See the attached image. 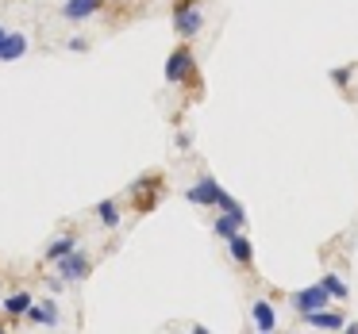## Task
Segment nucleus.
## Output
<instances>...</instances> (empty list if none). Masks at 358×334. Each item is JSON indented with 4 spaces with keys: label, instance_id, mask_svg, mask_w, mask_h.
Instances as JSON below:
<instances>
[{
    "label": "nucleus",
    "instance_id": "obj_9",
    "mask_svg": "<svg viewBox=\"0 0 358 334\" xmlns=\"http://www.w3.org/2000/svg\"><path fill=\"white\" fill-rule=\"evenodd\" d=\"M96 4H101V0H66L62 16H66V20H89V16L96 12Z\"/></svg>",
    "mask_w": 358,
    "mask_h": 334
},
{
    "label": "nucleus",
    "instance_id": "obj_14",
    "mask_svg": "<svg viewBox=\"0 0 358 334\" xmlns=\"http://www.w3.org/2000/svg\"><path fill=\"white\" fill-rule=\"evenodd\" d=\"M4 308H8V315H27V308H31V296H27V292H16V296H8V303H4Z\"/></svg>",
    "mask_w": 358,
    "mask_h": 334
},
{
    "label": "nucleus",
    "instance_id": "obj_17",
    "mask_svg": "<svg viewBox=\"0 0 358 334\" xmlns=\"http://www.w3.org/2000/svg\"><path fill=\"white\" fill-rule=\"evenodd\" d=\"M4 35H8V31H4V27H0V43H4Z\"/></svg>",
    "mask_w": 358,
    "mask_h": 334
},
{
    "label": "nucleus",
    "instance_id": "obj_6",
    "mask_svg": "<svg viewBox=\"0 0 358 334\" xmlns=\"http://www.w3.org/2000/svg\"><path fill=\"white\" fill-rule=\"evenodd\" d=\"M304 323L308 326H324V331H347V323H343V315H335V311H324V308H316V311H308L304 315Z\"/></svg>",
    "mask_w": 358,
    "mask_h": 334
},
{
    "label": "nucleus",
    "instance_id": "obj_4",
    "mask_svg": "<svg viewBox=\"0 0 358 334\" xmlns=\"http://www.w3.org/2000/svg\"><path fill=\"white\" fill-rule=\"evenodd\" d=\"M189 70H193V54H189L185 47L173 50V54L166 58V81H173V85H178V81H185Z\"/></svg>",
    "mask_w": 358,
    "mask_h": 334
},
{
    "label": "nucleus",
    "instance_id": "obj_13",
    "mask_svg": "<svg viewBox=\"0 0 358 334\" xmlns=\"http://www.w3.org/2000/svg\"><path fill=\"white\" fill-rule=\"evenodd\" d=\"M227 250H231V257L239 265H247L250 261V242L247 238H239V234H235V238H227Z\"/></svg>",
    "mask_w": 358,
    "mask_h": 334
},
{
    "label": "nucleus",
    "instance_id": "obj_11",
    "mask_svg": "<svg viewBox=\"0 0 358 334\" xmlns=\"http://www.w3.org/2000/svg\"><path fill=\"white\" fill-rule=\"evenodd\" d=\"M243 223H247V219H243V215H231V211H224V215H220V219H216V223H212V227H216V234H220V238H235Z\"/></svg>",
    "mask_w": 358,
    "mask_h": 334
},
{
    "label": "nucleus",
    "instance_id": "obj_12",
    "mask_svg": "<svg viewBox=\"0 0 358 334\" xmlns=\"http://www.w3.org/2000/svg\"><path fill=\"white\" fill-rule=\"evenodd\" d=\"M66 254H73V234H62V238H55V242H50V246H47V254H43V257L58 265V261H62Z\"/></svg>",
    "mask_w": 358,
    "mask_h": 334
},
{
    "label": "nucleus",
    "instance_id": "obj_5",
    "mask_svg": "<svg viewBox=\"0 0 358 334\" xmlns=\"http://www.w3.org/2000/svg\"><path fill=\"white\" fill-rule=\"evenodd\" d=\"M185 196H189L193 204H201V208H208V204H220V196H224V188H220L212 177H204L201 185H193Z\"/></svg>",
    "mask_w": 358,
    "mask_h": 334
},
{
    "label": "nucleus",
    "instance_id": "obj_16",
    "mask_svg": "<svg viewBox=\"0 0 358 334\" xmlns=\"http://www.w3.org/2000/svg\"><path fill=\"white\" fill-rule=\"evenodd\" d=\"M320 284H324V288H327V292H331V296H335V300H343V296H347V284H343V280H339V277H335V273H327V277H324V280H320Z\"/></svg>",
    "mask_w": 358,
    "mask_h": 334
},
{
    "label": "nucleus",
    "instance_id": "obj_10",
    "mask_svg": "<svg viewBox=\"0 0 358 334\" xmlns=\"http://www.w3.org/2000/svg\"><path fill=\"white\" fill-rule=\"evenodd\" d=\"M250 319H255L258 331H273L278 326V319H273V308L266 300H255V308H250Z\"/></svg>",
    "mask_w": 358,
    "mask_h": 334
},
{
    "label": "nucleus",
    "instance_id": "obj_8",
    "mask_svg": "<svg viewBox=\"0 0 358 334\" xmlns=\"http://www.w3.org/2000/svg\"><path fill=\"white\" fill-rule=\"evenodd\" d=\"M27 323H35V326H55L58 323V308L55 303H39V308H27Z\"/></svg>",
    "mask_w": 358,
    "mask_h": 334
},
{
    "label": "nucleus",
    "instance_id": "obj_7",
    "mask_svg": "<svg viewBox=\"0 0 358 334\" xmlns=\"http://www.w3.org/2000/svg\"><path fill=\"white\" fill-rule=\"evenodd\" d=\"M27 54V39L24 35H4V43H0V62H16V58Z\"/></svg>",
    "mask_w": 358,
    "mask_h": 334
},
{
    "label": "nucleus",
    "instance_id": "obj_2",
    "mask_svg": "<svg viewBox=\"0 0 358 334\" xmlns=\"http://www.w3.org/2000/svg\"><path fill=\"white\" fill-rule=\"evenodd\" d=\"M327 300H331V292H327L324 284H316V288H301V292L293 296V308L301 311V315H308V311H316V308H327Z\"/></svg>",
    "mask_w": 358,
    "mask_h": 334
},
{
    "label": "nucleus",
    "instance_id": "obj_15",
    "mask_svg": "<svg viewBox=\"0 0 358 334\" xmlns=\"http://www.w3.org/2000/svg\"><path fill=\"white\" fill-rule=\"evenodd\" d=\"M96 215H101V223L104 227H120V211H116V204H96Z\"/></svg>",
    "mask_w": 358,
    "mask_h": 334
},
{
    "label": "nucleus",
    "instance_id": "obj_1",
    "mask_svg": "<svg viewBox=\"0 0 358 334\" xmlns=\"http://www.w3.org/2000/svg\"><path fill=\"white\" fill-rule=\"evenodd\" d=\"M173 27H178L181 39H193V35L204 27L201 8H193V4H178V12H173Z\"/></svg>",
    "mask_w": 358,
    "mask_h": 334
},
{
    "label": "nucleus",
    "instance_id": "obj_3",
    "mask_svg": "<svg viewBox=\"0 0 358 334\" xmlns=\"http://www.w3.org/2000/svg\"><path fill=\"white\" fill-rule=\"evenodd\" d=\"M58 277H62V280H85L89 277V257L81 254V250L66 254L62 261H58Z\"/></svg>",
    "mask_w": 358,
    "mask_h": 334
}]
</instances>
